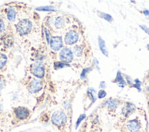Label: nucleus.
I'll list each match as a JSON object with an SVG mask.
<instances>
[{
    "instance_id": "obj_1",
    "label": "nucleus",
    "mask_w": 149,
    "mask_h": 132,
    "mask_svg": "<svg viewBox=\"0 0 149 132\" xmlns=\"http://www.w3.org/2000/svg\"><path fill=\"white\" fill-rule=\"evenodd\" d=\"M42 82L39 79L29 77L26 80V86L27 90L31 94L36 93L40 91L42 88Z\"/></svg>"
},
{
    "instance_id": "obj_2",
    "label": "nucleus",
    "mask_w": 149,
    "mask_h": 132,
    "mask_svg": "<svg viewBox=\"0 0 149 132\" xmlns=\"http://www.w3.org/2000/svg\"><path fill=\"white\" fill-rule=\"evenodd\" d=\"M32 23L29 19H23L19 22L16 26V31L21 35L28 34L31 30Z\"/></svg>"
},
{
    "instance_id": "obj_3",
    "label": "nucleus",
    "mask_w": 149,
    "mask_h": 132,
    "mask_svg": "<svg viewBox=\"0 0 149 132\" xmlns=\"http://www.w3.org/2000/svg\"><path fill=\"white\" fill-rule=\"evenodd\" d=\"M30 115V110L24 106H18L13 109L14 119L17 122L27 120Z\"/></svg>"
},
{
    "instance_id": "obj_4",
    "label": "nucleus",
    "mask_w": 149,
    "mask_h": 132,
    "mask_svg": "<svg viewBox=\"0 0 149 132\" xmlns=\"http://www.w3.org/2000/svg\"><path fill=\"white\" fill-rule=\"evenodd\" d=\"M52 123L56 127L63 126L67 122V117L64 112L61 110H57L55 112L51 117Z\"/></svg>"
},
{
    "instance_id": "obj_5",
    "label": "nucleus",
    "mask_w": 149,
    "mask_h": 132,
    "mask_svg": "<svg viewBox=\"0 0 149 132\" xmlns=\"http://www.w3.org/2000/svg\"><path fill=\"white\" fill-rule=\"evenodd\" d=\"M30 73L37 79H42L45 74L44 66L40 62L33 63L30 67Z\"/></svg>"
},
{
    "instance_id": "obj_6",
    "label": "nucleus",
    "mask_w": 149,
    "mask_h": 132,
    "mask_svg": "<svg viewBox=\"0 0 149 132\" xmlns=\"http://www.w3.org/2000/svg\"><path fill=\"white\" fill-rule=\"evenodd\" d=\"M73 55L72 51L68 48L65 47L61 49L59 52V59L64 63H69L73 60Z\"/></svg>"
},
{
    "instance_id": "obj_7",
    "label": "nucleus",
    "mask_w": 149,
    "mask_h": 132,
    "mask_svg": "<svg viewBox=\"0 0 149 132\" xmlns=\"http://www.w3.org/2000/svg\"><path fill=\"white\" fill-rule=\"evenodd\" d=\"M79 38V34L75 30L69 31L65 36V42L68 45H72L76 43Z\"/></svg>"
},
{
    "instance_id": "obj_8",
    "label": "nucleus",
    "mask_w": 149,
    "mask_h": 132,
    "mask_svg": "<svg viewBox=\"0 0 149 132\" xmlns=\"http://www.w3.org/2000/svg\"><path fill=\"white\" fill-rule=\"evenodd\" d=\"M49 44L50 47L52 50L58 51L62 48L63 45V41L60 37L55 36L51 38Z\"/></svg>"
},
{
    "instance_id": "obj_9",
    "label": "nucleus",
    "mask_w": 149,
    "mask_h": 132,
    "mask_svg": "<svg viewBox=\"0 0 149 132\" xmlns=\"http://www.w3.org/2000/svg\"><path fill=\"white\" fill-rule=\"evenodd\" d=\"M127 128L131 132H137L141 128V124L138 119H134L127 122Z\"/></svg>"
},
{
    "instance_id": "obj_10",
    "label": "nucleus",
    "mask_w": 149,
    "mask_h": 132,
    "mask_svg": "<svg viewBox=\"0 0 149 132\" xmlns=\"http://www.w3.org/2000/svg\"><path fill=\"white\" fill-rule=\"evenodd\" d=\"M136 110V106L130 102H127L122 109V114L127 117Z\"/></svg>"
},
{
    "instance_id": "obj_11",
    "label": "nucleus",
    "mask_w": 149,
    "mask_h": 132,
    "mask_svg": "<svg viewBox=\"0 0 149 132\" xmlns=\"http://www.w3.org/2000/svg\"><path fill=\"white\" fill-rule=\"evenodd\" d=\"M98 44H99V47L101 51V52L106 56H108V50L106 48L105 45V42L104 40L100 37L98 36Z\"/></svg>"
},
{
    "instance_id": "obj_12",
    "label": "nucleus",
    "mask_w": 149,
    "mask_h": 132,
    "mask_svg": "<svg viewBox=\"0 0 149 132\" xmlns=\"http://www.w3.org/2000/svg\"><path fill=\"white\" fill-rule=\"evenodd\" d=\"M107 108L110 110L115 109L119 105V102L116 100H109L105 104Z\"/></svg>"
},
{
    "instance_id": "obj_13",
    "label": "nucleus",
    "mask_w": 149,
    "mask_h": 132,
    "mask_svg": "<svg viewBox=\"0 0 149 132\" xmlns=\"http://www.w3.org/2000/svg\"><path fill=\"white\" fill-rule=\"evenodd\" d=\"M115 82H117L118 83V85L119 87H124V86L126 84V83L125 81H124L122 76V74H121V73L120 72V71H118L117 74H116V78L114 80Z\"/></svg>"
},
{
    "instance_id": "obj_14",
    "label": "nucleus",
    "mask_w": 149,
    "mask_h": 132,
    "mask_svg": "<svg viewBox=\"0 0 149 132\" xmlns=\"http://www.w3.org/2000/svg\"><path fill=\"white\" fill-rule=\"evenodd\" d=\"M13 39L11 35L8 34L7 35H5L3 38V43L6 47H10L13 44Z\"/></svg>"
},
{
    "instance_id": "obj_15",
    "label": "nucleus",
    "mask_w": 149,
    "mask_h": 132,
    "mask_svg": "<svg viewBox=\"0 0 149 132\" xmlns=\"http://www.w3.org/2000/svg\"><path fill=\"white\" fill-rule=\"evenodd\" d=\"M16 11L14 10V9L12 8H9L8 10H7V13H6V16H7V18L10 21H13L15 19L16 17Z\"/></svg>"
},
{
    "instance_id": "obj_16",
    "label": "nucleus",
    "mask_w": 149,
    "mask_h": 132,
    "mask_svg": "<svg viewBox=\"0 0 149 132\" xmlns=\"http://www.w3.org/2000/svg\"><path fill=\"white\" fill-rule=\"evenodd\" d=\"M8 60L7 56L2 53H0V70L2 69L6 65Z\"/></svg>"
},
{
    "instance_id": "obj_17",
    "label": "nucleus",
    "mask_w": 149,
    "mask_h": 132,
    "mask_svg": "<svg viewBox=\"0 0 149 132\" xmlns=\"http://www.w3.org/2000/svg\"><path fill=\"white\" fill-rule=\"evenodd\" d=\"M64 24H65V20L63 18H62V17H58L55 22V26L59 28H62L64 26Z\"/></svg>"
},
{
    "instance_id": "obj_18",
    "label": "nucleus",
    "mask_w": 149,
    "mask_h": 132,
    "mask_svg": "<svg viewBox=\"0 0 149 132\" xmlns=\"http://www.w3.org/2000/svg\"><path fill=\"white\" fill-rule=\"evenodd\" d=\"M100 16L101 17V18H103L105 20H107L108 22H111L112 21V16L109 15V14H107V13H102V12H101L100 13Z\"/></svg>"
},
{
    "instance_id": "obj_19",
    "label": "nucleus",
    "mask_w": 149,
    "mask_h": 132,
    "mask_svg": "<svg viewBox=\"0 0 149 132\" xmlns=\"http://www.w3.org/2000/svg\"><path fill=\"white\" fill-rule=\"evenodd\" d=\"M134 82H135V84L133 86L134 88H137L139 91H141V88H140V86H141V81L138 79H136L134 80Z\"/></svg>"
},
{
    "instance_id": "obj_20",
    "label": "nucleus",
    "mask_w": 149,
    "mask_h": 132,
    "mask_svg": "<svg viewBox=\"0 0 149 132\" xmlns=\"http://www.w3.org/2000/svg\"><path fill=\"white\" fill-rule=\"evenodd\" d=\"M5 82L6 81L4 77L2 76H0V94L1 93L2 90L3 89V88L5 85Z\"/></svg>"
},
{
    "instance_id": "obj_21",
    "label": "nucleus",
    "mask_w": 149,
    "mask_h": 132,
    "mask_svg": "<svg viewBox=\"0 0 149 132\" xmlns=\"http://www.w3.org/2000/svg\"><path fill=\"white\" fill-rule=\"evenodd\" d=\"M74 53H75V54L76 55L80 56L81 54V53H82L81 48L80 46H79V45L75 46V47L74 48Z\"/></svg>"
},
{
    "instance_id": "obj_22",
    "label": "nucleus",
    "mask_w": 149,
    "mask_h": 132,
    "mask_svg": "<svg viewBox=\"0 0 149 132\" xmlns=\"http://www.w3.org/2000/svg\"><path fill=\"white\" fill-rule=\"evenodd\" d=\"M97 95H98V98L99 99H101V98H104L107 95V92L104 90L102 89L98 91Z\"/></svg>"
},
{
    "instance_id": "obj_23",
    "label": "nucleus",
    "mask_w": 149,
    "mask_h": 132,
    "mask_svg": "<svg viewBox=\"0 0 149 132\" xmlns=\"http://www.w3.org/2000/svg\"><path fill=\"white\" fill-rule=\"evenodd\" d=\"M65 66H66V63H64L63 62H57V63H55V65H54L55 67V68H58V69L62 68Z\"/></svg>"
},
{
    "instance_id": "obj_24",
    "label": "nucleus",
    "mask_w": 149,
    "mask_h": 132,
    "mask_svg": "<svg viewBox=\"0 0 149 132\" xmlns=\"http://www.w3.org/2000/svg\"><path fill=\"white\" fill-rule=\"evenodd\" d=\"M5 30V25L3 22V20H0V33H2Z\"/></svg>"
},
{
    "instance_id": "obj_25",
    "label": "nucleus",
    "mask_w": 149,
    "mask_h": 132,
    "mask_svg": "<svg viewBox=\"0 0 149 132\" xmlns=\"http://www.w3.org/2000/svg\"><path fill=\"white\" fill-rule=\"evenodd\" d=\"M85 117H86V115H85L84 114H83V115H81L79 117V119H78V120H77V122H76V127L80 124V122H81L83 119H84Z\"/></svg>"
},
{
    "instance_id": "obj_26",
    "label": "nucleus",
    "mask_w": 149,
    "mask_h": 132,
    "mask_svg": "<svg viewBox=\"0 0 149 132\" xmlns=\"http://www.w3.org/2000/svg\"><path fill=\"white\" fill-rule=\"evenodd\" d=\"M139 26H140V27L143 30H144L146 33L149 34V28H148L146 26H145V25H140Z\"/></svg>"
},
{
    "instance_id": "obj_27",
    "label": "nucleus",
    "mask_w": 149,
    "mask_h": 132,
    "mask_svg": "<svg viewBox=\"0 0 149 132\" xmlns=\"http://www.w3.org/2000/svg\"><path fill=\"white\" fill-rule=\"evenodd\" d=\"M38 10H54L53 9H52V8H47V7H43V8H40V9H37Z\"/></svg>"
},
{
    "instance_id": "obj_28",
    "label": "nucleus",
    "mask_w": 149,
    "mask_h": 132,
    "mask_svg": "<svg viewBox=\"0 0 149 132\" xmlns=\"http://www.w3.org/2000/svg\"><path fill=\"white\" fill-rule=\"evenodd\" d=\"M126 81L127 82V83L130 85H132V80H130V78H129V77H127V76H126Z\"/></svg>"
},
{
    "instance_id": "obj_29",
    "label": "nucleus",
    "mask_w": 149,
    "mask_h": 132,
    "mask_svg": "<svg viewBox=\"0 0 149 132\" xmlns=\"http://www.w3.org/2000/svg\"><path fill=\"white\" fill-rule=\"evenodd\" d=\"M105 86H106V84H105V81H101L100 84V87L102 88H104L105 87Z\"/></svg>"
},
{
    "instance_id": "obj_30",
    "label": "nucleus",
    "mask_w": 149,
    "mask_h": 132,
    "mask_svg": "<svg viewBox=\"0 0 149 132\" xmlns=\"http://www.w3.org/2000/svg\"><path fill=\"white\" fill-rule=\"evenodd\" d=\"M143 13L146 15V16H149V11L148 10H144L143 12Z\"/></svg>"
},
{
    "instance_id": "obj_31",
    "label": "nucleus",
    "mask_w": 149,
    "mask_h": 132,
    "mask_svg": "<svg viewBox=\"0 0 149 132\" xmlns=\"http://www.w3.org/2000/svg\"><path fill=\"white\" fill-rule=\"evenodd\" d=\"M2 105H1V104H0V114H1V113L2 112Z\"/></svg>"
},
{
    "instance_id": "obj_32",
    "label": "nucleus",
    "mask_w": 149,
    "mask_h": 132,
    "mask_svg": "<svg viewBox=\"0 0 149 132\" xmlns=\"http://www.w3.org/2000/svg\"><path fill=\"white\" fill-rule=\"evenodd\" d=\"M147 48L148 49H149V44H147Z\"/></svg>"
},
{
    "instance_id": "obj_33",
    "label": "nucleus",
    "mask_w": 149,
    "mask_h": 132,
    "mask_svg": "<svg viewBox=\"0 0 149 132\" xmlns=\"http://www.w3.org/2000/svg\"><path fill=\"white\" fill-rule=\"evenodd\" d=\"M148 109H149V103H148Z\"/></svg>"
}]
</instances>
